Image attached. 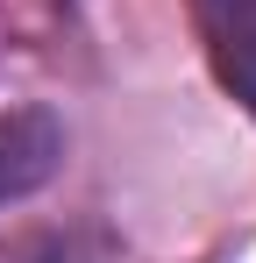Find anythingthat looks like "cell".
Segmentation results:
<instances>
[{
	"label": "cell",
	"instance_id": "6da1fadb",
	"mask_svg": "<svg viewBox=\"0 0 256 263\" xmlns=\"http://www.w3.org/2000/svg\"><path fill=\"white\" fill-rule=\"evenodd\" d=\"M213 79L256 114V0H192Z\"/></svg>",
	"mask_w": 256,
	"mask_h": 263
},
{
	"label": "cell",
	"instance_id": "7a4b0ae2",
	"mask_svg": "<svg viewBox=\"0 0 256 263\" xmlns=\"http://www.w3.org/2000/svg\"><path fill=\"white\" fill-rule=\"evenodd\" d=\"M57 164H64V128H57V114H43V107L0 114V206H7V199H29L36 185H50Z\"/></svg>",
	"mask_w": 256,
	"mask_h": 263
}]
</instances>
